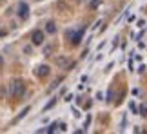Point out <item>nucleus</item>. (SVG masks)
I'll list each match as a JSON object with an SVG mask.
<instances>
[{
    "label": "nucleus",
    "instance_id": "nucleus-1",
    "mask_svg": "<svg viewBox=\"0 0 147 134\" xmlns=\"http://www.w3.org/2000/svg\"><path fill=\"white\" fill-rule=\"evenodd\" d=\"M26 92V83L24 80H15L13 82V91H11V94H13L15 98H22Z\"/></svg>",
    "mask_w": 147,
    "mask_h": 134
},
{
    "label": "nucleus",
    "instance_id": "nucleus-2",
    "mask_svg": "<svg viewBox=\"0 0 147 134\" xmlns=\"http://www.w3.org/2000/svg\"><path fill=\"white\" fill-rule=\"evenodd\" d=\"M55 64L58 65V67H62V69H67V67L71 69V67L75 65V62H71V60L65 58V56H56V58H55Z\"/></svg>",
    "mask_w": 147,
    "mask_h": 134
},
{
    "label": "nucleus",
    "instance_id": "nucleus-3",
    "mask_svg": "<svg viewBox=\"0 0 147 134\" xmlns=\"http://www.w3.org/2000/svg\"><path fill=\"white\" fill-rule=\"evenodd\" d=\"M18 16L22 20H27L29 18V5H27L26 2H20L18 4Z\"/></svg>",
    "mask_w": 147,
    "mask_h": 134
},
{
    "label": "nucleus",
    "instance_id": "nucleus-4",
    "mask_svg": "<svg viewBox=\"0 0 147 134\" xmlns=\"http://www.w3.org/2000/svg\"><path fill=\"white\" fill-rule=\"evenodd\" d=\"M51 72V69H49V65H46V64H42V65H38L36 69H35V74L38 76V78H46L47 74Z\"/></svg>",
    "mask_w": 147,
    "mask_h": 134
},
{
    "label": "nucleus",
    "instance_id": "nucleus-5",
    "mask_svg": "<svg viewBox=\"0 0 147 134\" xmlns=\"http://www.w3.org/2000/svg\"><path fill=\"white\" fill-rule=\"evenodd\" d=\"M31 42L35 44V46H42L44 44V31H35L31 35Z\"/></svg>",
    "mask_w": 147,
    "mask_h": 134
},
{
    "label": "nucleus",
    "instance_id": "nucleus-6",
    "mask_svg": "<svg viewBox=\"0 0 147 134\" xmlns=\"http://www.w3.org/2000/svg\"><path fill=\"white\" fill-rule=\"evenodd\" d=\"M82 36H84V29L82 31H76V33H73V36H71V44L73 46H78L82 40Z\"/></svg>",
    "mask_w": 147,
    "mask_h": 134
},
{
    "label": "nucleus",
    "instance_id": "nucleus-7",
    "mask_svg": "<svg viewBox=\"0 0 147 134\" xmlns=\"http://www.w3.org/2000/svg\"><path fill=\"white\" fill-rule=\"evenodd\" d=\"M46 33H49V35H55V33H56V24L53 20H49L46 24Z\"/></svg>",
    "mask_w": 147,
    "mask_h": 134
},
{
    "label": "nucleus",
    "instance_id": "nucleus-8",
    "mask_svg": "<svg viewBox=\"0 0 147 134\" xmlns=\"http://www.w3.org/2000/svg\"><path fill=\"white\" fill-rule=\"evenodd\" d=\"M136 113H138L140 116H144V118H147V103H142V105H140Z\"/></svg>",
    "mask_w": 147,
    "mask_h": 134
},
{
    "label": "nucleus",
    "instance_id": "nucleus-9",
    "mask_svg": "<svg viewBox=\"0 0 147 134\" xmlns=\"http://www.w3.org/2000/svg\"><path fill=\"white\" fill-rule=\"evenodd\" d=\"M27 113H29V107H26L24 111H22V113H20V114H18V116H16V118L13 120V123H16V121H20V120H22V118H24V116H26Z\"/></svg>",
    "mask_w": 147,
    "mask_h": 134
},
{
    "label": "nucleus",
    "instance_id": "nucleus-10",
    "mask_svg": "<svg viewBox=\"0 0 147 134\" xmlns=\"http://www.w3.org/2000/svg\"><path fill=\"white\" fill-rule=\"evenodd\" d=\"M56 127H58L56 123H51V125L47 127V132H55V131H56Z\"/></svg>",
    "mask_w": 147,
    "mask_h": 134
},
{
    "label": "nucleus",
    "instance_id": "nucleus-11",
    "mask_svg": "<svg viewBox=\"0 0 147 134\" xmlns=\"http://www.w3.org/2000/svg\"><path fill=\"white\" fill-rule=\"evenodd\" d=\"M55 103H56V100L53 98V100H51V102H49V103L46 105V109H44V111H47V109H51V107H53V105H55Z\"/></svg>",
    "mask_w": 147,
    "mask_h": 134
},
{
    "label": "nucleus",
    "instance_id": "nucleus-12",
    "mask_svg": "<svg viewBox=\"0 0 147 134\" xmlns=\"http://www.w3.org/2000/svg\"><path fill=\"white\" fill-rule=\"evenodd\" d=\"M100 2H102V0H93V2H91V7H93V9H94V7H98Z\"/></svg>",
    "mask_w": 147,
    "mask_h": 134
},
{
    "label": "nucleus",
    "instance_id": "nucleus-13",
    "mask_svg": "<svg viewBox=\"0 0 147 134\" xmlns=\"http://www.w3.org/2000/svg\"><path fill=\"white\" fill-rule=\"evenodd\" d=\"M58 129L60 131H67V125L65 123H58Z\"/></svg>",
    "mask_w": 147,
    "mask_h": 134
},
{
    "label": "nucleus",
    "instance_id": "nucleus-14",
    "mask_svg": "<svg viewBox=\"0 0 147 134\" xmlns=\"http://www.w3.org/2000/svg\"><path fill=\"white\" fill-rule=\"evenodd\" d=\"M51 51H53V46H47V47H46V51H44V53H46V54H49Z\"/></svg>",
    "mask_w": 147,
    "mask_h": 134
},
{
    "label": "nucleus",
    "instance_id": "nucleus-15",
    "mask_svg": "<svg viewBox=\"0 0 147 134\" xmlns=\"http://www.w3.org/2000/svg\"><path fill=\"white\" fill-rule=\"evenodd\" d=\"M24 51H26L27 54H31V46H26V47H24Z\"/></svg>",
    "mask_w": 147,
    "mask_h": 134
}]
</instances>
